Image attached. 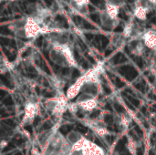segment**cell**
<instances>
[{"instance_id":"cell-1","label":"cell","mask_w":156,"mask_h":155,"mask_svg":"<svg viewBox=\"0 0 156 155\" xmlns=\"http://www.w3.org/2000/svg\"><path fill=\"white\" fill-rule=\"evenodd\" d=\"M40 155H72V146L67 137L57 130H51L40 140Z\"/></svg>"},{"instance_id":"cell-3","label":"cell","mask_w":156,"mask_h":155,"mask_svg":"<svg viewBox=\"0 0 156 155\" xmlns=\"http://www.w3.org/2000/svg\"><path fill=\"white\" fill-rule=\"evenodd\" d=\"M72 155H106V153L102 147L84 137L72 146Z\"/></svg>"},{"instance_id":"cell-8","label":"cell","mask_w":156,"mask_h":155,"mask_svg":"<svg viewBox=\"0 0 156 155\" xmlns=\"http://www.w3.org/2000/svg\"><path fill=\"white\" fill-rule=\"evenodd\" d=\"M142 40L144 43L145 47L154 52L156 50V30L148 29L145 30L142 36Z\"/></svg>"},{"instance_id":"cell-11","label":"cell","mask_w":156,"mask_h":155,"mask_svg":"<svg viewBox=\"0 0 156 155\" xmlns=\"http://www.w3.org/2000/svg\"><path fill=\"white\" fill-rule=\"evenodd\" d=\"M120 8H121V6L112 0H108L105 3V6H104V10L107 13V15L114 20L119 19Z\"/></svg>"},{"instance_id":"cell-14","label":"cell","mask_w":156,"mask_h":155,"mask_svg":"<svg viewBox=\"0 0 156 155\" xmlns=\"http://www.w3.org/2000/svg\"><path fill=\"white\" fill-rule=\"evenodd\" d=\"M127 148H128V150H129L131 154L136 155L138 145H137V143L133 139H129L128 143H127Z\"/></svg>"},{"instance_id":"cell-10","label":"cell","mask_w":156,"mask_h":155,"mask_svg":"<svg viewBox=\"0 0 156 155\" xmlns=\"http://www.w3.org/2000/svg\"><path fill=\"white\" fill-rule=\"evenodd\" d=\"M115 122L117 126L122 130V131H126L130 125L133 122V118L128 112H122L121 114H118L115 118Z\"/></svg>"},{"instance_id":"cell-9","label":"cell","mask_w":156,"mask_h":155,"mask_svg":"<svg viewBox=\"0 0 156 155\" xmlns=\"http://www.w3.org/2000/svg\"><path fill=\"white\" fill-rule=\"evenodd\" d=\"M100 21H101V24L102 26V27H104L105 29H108V30H112L114 29L120 23V20H114L112 18H111L107 13L105 12V10L103 9L102 11H101L100 13Z\"/></svg>"},{"instance_id":"cell-13","label":"cell","mask_w":156,"mask_h":155,"mask_svg":"<svg viewBox=\"0 0 156 155\" xmlns=\"http://www.w3.org/2000/svg\"><path fill=\"white\" fill-rule=\"evenodd\" d=\"M146 48H147L145 47V45H144V43L143 42V40L140 39V40H137L136 45L133 48L132 53H133V55H135V56H142V55H144V54L145 53V49H146Z\"/></svg>"},{"instance_id":"cell-5","label":"cell","mask_w":156,"mask_h":155,"mask_svg":"<svg viewBox=\"0 0 156 155\" xmlns=\"http://www.w3.org/2000/svg\"><path fill=\"white\" fill-rule=\"evenodd\" d=\"M99 97L89 93H80L76 99V104L80 111L90 112L95 111L99 107Z\"/></svg>"},{"instance_id":"cell-6","label":"cell","mask_w":156,"mask_h":155,"mask_svg":"<svg viewBox=\"0 0 156 155\" xmlns=\"http://www.w3.org/2000/svg\"><path fill=\"white\" fill-rule=\"evenodd\" d=\"M85 126L89 127L98 137L104 139L106 136L110 135V132L102 120L100 119H83L80 121Z\"/></svg>"},{"instance_id":"cell-12","label":"cell","mask_w":156,"mask_h":155,"mask_svg":"<svg viewBox=\"0 0 156 155\" xmlns=\"http://www.w3.org/2000/svg\"><path fill=\"white\" fill-rule=\"evenodd\" d=\"M90 4V0H71V5L80 13L88 12V5Z\"/></svg>"},{"instance_id":"cell-4","label":"cell","mask_w":156,"mask_h":155,"mask_svg":"<svg viewBox=\"0 0 156 155\" xmlns=\"http://www.w3.org/2000/svg\"><path fill=\"white\" fill-rule=\"evenodd\" d=\"M69 100L67 99L66 95L53 97L46 100L45 107L48 111H49L54 116H61L66 111H68V102Z\"/></svg>"},{"instance_id":"cell-2","label":"cell","mask_w":156,"mask_h":155,"mask_svg":"<svg viewBox=\"0 0 156 155\" xmlns=\"http://www.w3.org/2000/svg\"><path fill=\"white\" fill-rule=\"evenodd\" d=\"M49 45V58L62 68H79L69 42L52 43Z\"/></svg>"},{"instance_id":"cell-16","label":"cell","mask_w":156,"mask_h":155,"mask_svg":"<svg viewBox=\"0 0 156 155\" xmlns=\"http://www.w3.org/2000/svg\"><path fill=\"white\" fill-rule=\"evenodd\" d=\"M154 6H156V0H148Z\"/></svg>"},{"instance_id":"cell-15","label":"cell","mask_w":156,"mask_h":155,"mask_svg":"<svg viewBox=\"0 0 156 155\" xmlns=\"http://www.w3.org/2000/svg\"><path fill=\"white\" fill-rule=\"evenodd\" d=\"M68 111L70 113L75 114V113H77L80 111V109H79L78 105L76 104V102H69V105H68Z\"/></svg>"},{"instance_id":"cell-7","label":"cell","mask_w":156,"mask_h":155,"mask_svg":"<svg viewBox=\"0 0 156 155\" xmlns=\"http://www.w3.org/2000/svg\"><path fill=\"white\" fill-rule=\"evenodd\" d=\"M38 111V103L37 100L35 97H31L25 105V111H24V117L22 122L24 124L31 123L34 120L36 115H37Z\"/></svg>"}]
</instances>
